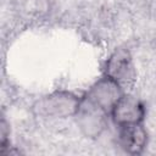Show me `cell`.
Here are the masks:
<instances>
[{
    "mask_svg": "<svg viewBox=\"0 0 156 156\" xmlns=\"http://www.w3.org/2000/svg\"><path fill=\"white\" fill-rule=\"evenodd\" d=\"M149 5H150V10L154 13V16L156 17V0H149Z\"/></svg>",
    "mask_w": 156,
    "mask_h": 156,
    "instance_id": "cell-7",
    "label": "cell"
},
{
    "mask_svg": "<svg viewBox=\"0 0 156 156\" xmlns=\"http://www.w3.org/2000/svg\"><path fill=\"white\" fill-rule=\"evenodd\" d=\"M110 116L118 127L143 123L145 118V106L135 96L123 94L112 107Z\"/></svg>",
    "mask_w": 156,
    "mask_h": 156,
    "instance_id": "cell-5",
    "label": "cell"
},
{
    "mask_svg": "<svg viewBox=\"0 0 156 156\" xmlns=\"http://www.w3.org/2000/svg\"><path fill=\"white\" fill-rule=\"evenodd\" d=\"M82 99L68 90L52 91L35 101L34 112L44 118H67L76 116Z\"/></svg>",
    "mask_w": 156,
    "mask_h": 156,
    "instance_id": "cell-1",
    "label": "cell"
},
{
    "mask_svg": "<svg viewBox=\"0 0 156 156\" xmlns=\"http://www.w3.org/2000/svg\"><path fill=\"white\" fill-rule=\"evenodd\" d=\"M108 113L82 98L77 115V124L82 133L88 138H98L107 127Z\"/></svg>",
    "mask_w": 156,
    "mask_h": 156,
    "instance_id": "cell-3",
    "label": "cell"
},
{
    "mask_svg": "<svg viewBox=\"0 0 156 156\" xmlns=\"http://www.w3.org/2000/svg\"><path fill=\"white\" fill-rule=\"evenodd\" d=\"M123 88L112 80L111 78L104 76L99 80H96L89 90L85 93L83 99L91 102L93 105L100 107L101 110L106 111L108 115L115 106V104L118 101V99L123 95Z\"/></svg>",
    "mask_w": 156,
    "mask_h": 156,
    "instance_id": "cell-2",
    "label": "cell"
},
{
    "mask_svg": "<svg viewBox=\"0 0 156 156\" xmlns=\"http://www.w3.org/2000/svg\"><path fill=\"white\" fill-rule=\"evenodd\" d=\"M105 76L118 83L122 88L129 85L134 79V65L130 52L124 48L115 49L104 67Z\"/></svg>",
    "mask_w": 156,
    "mask_h": 156,
    "instance_id": "cell-4",
    "label": "cell"
},
{
    "mask_svg": "<svg viewBox=\"0 0 156 156\" xmlns=\"http://www.w3.org/2000/svg\"><path fill=\"white\" fill-rule=\"evenodd\" d=\"M118 128L119 146L130 155L141 154L147 144V132L143 127V123L128 124Z\"/></svg>",
    "mask_w": 156,
    "mask_h": 156,
    "instance_id": "cell-6",
    "label": "cell"
}]
</instances>
